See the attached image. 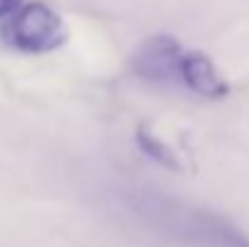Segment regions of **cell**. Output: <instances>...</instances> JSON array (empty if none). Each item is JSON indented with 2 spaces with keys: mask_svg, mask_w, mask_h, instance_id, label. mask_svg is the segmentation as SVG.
Returning a JSON list of instances; mask_svg holds the SVG:
<instances>
[{
  "mask_svg": "<svg viewBox=\"0 0 249 247\" xmlns=\"http://www.w3.org/2000/svg\"><path fill=\"white\" fill-rule=\"evenodd\" d=\"M114 199L128 221L172 247H249V235L228 216L160 189L119 187Z\"/></svg>",
  "mask_w": 249,
  "mask_h": 247,
  "instance_id": "cell-1",
  "label": "cell"
},
{
  "mask_svg": "<svg viewBox=\"0 0 249 247\" xmlns=\"http://www.w3.org/2000/svg\"><path fill=\"white\" fill-rule=\"evenodd\" d=\"M5 41L24 54H49L66 44L68 29L61 15L44 2H22L2 27Z\"/></svg>",
  "mask_w": 249,
  "mask_h": 247,
  "instance_id": "cell-2",
  "label": "cell"
},
{
  "mask_svg": "<svg viewBox=\"0 0 249 247\" xmlns=\"http://www.w3.org/2000/svg\"><path fill=\"white\" fill-rule=\"evenodd\" d=\"M184 51L186 46L179 39L169 34H153L133 54V73L145 82L179 87V68Z\"/></svg>",
  "mask_w": 249,
  "mask_h": 247,
  "instance_id": "cell-3",
  "label": "cell"
},
{
  "mask_svg": "<svg viewBox=\"0 0 249 247\" xmlns=\"http://www.w3.org/2000/svg\"><path fill=\"white\" fill-rule=\"evenodd\" d=\"M179 87L203 99H223L230 92V85L220 76L215 63L203 51H194V49L184 51L181 68H179Z\"/></svg>",
  "mask_w": 249,
  "mask_h": 247,
  "instance_id": "cell-4",
  "label": "cell"
},
{
  "mask_svg": "<svg viewBox=\"0 0 249 247\" xmlns=\"http://www.w3.org/2000/svg\"><path fill=\"white\" fill-rule=\"evenodd\" d=\"M136 143H138V148L143 151V155H148L153 163H158L160 167H167V170H179V167H181L177 153L167 146L162 138H158L155 133H150L145 126H141V129L136 131Z\"/></svg>",
  "mask_w": 249,
  "mask_h": 247,
  "instance_id": "cell-5",
  "label": "cell"
},
{
  "mask_svg": "<svg viewBox=\"0 0 249 247\" xmlns=\"http://www.w3.org/2000/svg\"><path fill=\"white\" fill-rule=\"evenodd\" d=\"M19 5H22V0H0V17H10Z\"/></svg>",
  "mask_w": 249,
  "mask_h": 247,
  "instance_id": "cell-6",
  "label": "cell"
}]
</instances>
